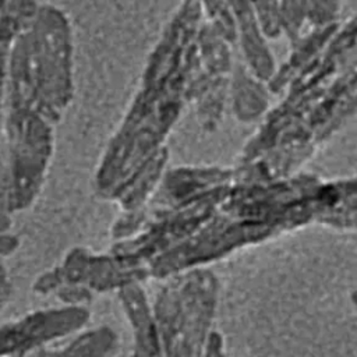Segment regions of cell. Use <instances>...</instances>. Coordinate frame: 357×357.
Here are the masks:
<instances>
[{
	"instance_id": "6da1fadb",
	"label": "cell",
	"mask_w": 357,
	"mask_h": 357,
	"mask_svg": "<svg viewBox=\"0 0 357 357\" xmlns=\"http://www.w3.org/2000/svg\"><path fill=\"white\" fill-rule=\"evenodd\" d=\"M163 280L152 305L163 357H204L215 303L212 275L192 268Z\"/></svg>"
},
{
	"instance_id": "7a4b0ae2",
	"label": "cell",
	"mask_w": 357,
	"mask_h": 357,
	"mask_svg": "<svg viewBox=\"0 0 357 357\" xmlns=\"http://www.w3.org/2000/svg\"><path fill=\"white\" fill-rule=\"evenodd\" d=\"M357 50V14H354L326 47L315 56L289 84L287 93L266 117L255 145L265 148L289 127L300 121L342 74Z\"/></svg>"
},
{
	"instance_id": "3957f363",
	"label": "cell",
	"mask_w": 357,
	"mask_h": 357,
	"mask_svg": "<svg viewBox=\"0 0 357 357\" xmlns=\"http://www.w3.org/2000/svg\"><path fill=\"white\" fill-rule=\"evenodd\" d=\"M222 190L213 188L205 195L174 209L153 211L145 205V223L135 236L114 241L110 254L149 265L198 230L211 216Z\"/></svg>"
},
{
	"instance_id": "277c9868",
	"label": "cell",
	"mask_w": 357,
	"mask_h": 357,
	"mask_svg": "<svg viewBox=\"0 0 357 357\" xmlns=\"http://www.w3.org/2000/svg\"><path fill=\"white\" fill-rule=\"evenodd\" d=\"M151 278L145 264L119 258L113 254L98 255L85 248L75 247L67 252L63 262L40 275L32 284L38 294L56 291L63 286H81L102 293L119 290L134 282Z\"/></svg>"
},
{
	"instance_id": "5b68a950",
	"label": "cell",
	"mask_w": 357,
	"mask_h": 357,
	"mask_svg": "<svg viewBox=\"0 0 357 357\" xmlns=\"http://www.w3.org/2000/svg\"><path fill=\"white\" fill-rule=\"evenodd\" d=\"M89 319L85 305H68L31 312L18 321L0 326V357H20L52 340L66 337Z\"/></svg>"
},
{
	"instance_id": "8992f818",
	"label": "cell",
	"mask_w": 357,
	"mask_h": 357,
	"mask_svg": "<svg viewBox=\"0 0 357 357\" xmlns=\"http://www.w3.org/2000/svg\"><path fill=\"white\" fill-rule=\"evenodd\" d=\"M223 178L219 170L177 167L162 176L159 185L146 206L153 211H167L183 206L206 192Z\"/></svg>"
},
{
	"instance_id": "52a82bcc",
	"label": "cell",
	"mask_w": 357,
	"mask_h": 357,
	"mask_svg": "<svg viewBox=\"0 0 357 357\" xmlns=\"http://www.w3.org/2000/svg\"><path fill=\"white\" fill-rule=\"evenodd\" d=\"M117 297L132 326V357H163L153 311L141 282L121 286L117 290Z\"/></svg>"
},
{
	"instance_id": "ba28073f",
	"label": "cell",
	"mask_w": 357,
	"mask_h": 357,
	"mask_svg": "<svg viewBox=\"0 0 357 357\" xmlns=\"http://www.w3.org/2000/svg\"><path fill=\"white\" fill-rule=\"evenodd\" d=\"M233 6L238 20L247 64L257 79L268 82L276 71V63L268 47L257 13L250 0H233Z\"/></svg>"
},
{
	"instance_id": "9c48e42d",
	"label": "cell",
	"mask_w": 357,
	"mask_h": 357,
	"mask_svg": "<svg viewBox=\"0 0 357 357\" xmlns=\"http://www.w3.org/2000/svg\"><path fill=\"white\" fill-rule=\"evenodd\" d=\"M340 28L339 22H331L324 26L314 28L310 33L300 38V40L291 46V52L286 61L282 63L279 68H276L273 77L266 82V88L269 93L278 95L280 93L291 79L315 57L318 56L329 43V40L335 36L337 29Z\"/></svg>"
},
{
	"instance_id": "30bf717a",
	"label": "cell",
	"mask_w": 357,
	"mask_h": 357,
	"mask_svg": "<svg viewBox=\"0 0 357 357\" xmlns=\"http://www.w3.org/2000/svg\"><path fill=\"white\" fill-rule=\"evenodd\" d=\"M165 163V152H156L117 190L112 201L117 202L123 212H132L144 208L159 185Z\"/></svg>"
},
{
	"instance_id": "8fae6325",
	"label": "cell",
	"mask_w": 357,
	"mask_h": 357,
	"mask_svg": "<svg viewBox=\"0 0 357 357\" xmlns=\"http://www.w3.org/2000/svg\"><path fill=\"white\" fill-rule=\"evenodd\" d=\"M117 347V335L109 326L86 331L57 349H38L26 357H107Z\"/></svg>"
},
{
	"instance_id": "7c38bea8",
	"label": "cell",
	"mask_w": 357,
	"mask_h": 357,
	"mask_svg": "<svg viewBox=\"0 0 357 357\" xmlns=\"http://www.w3.org/2000/svg\"><path fill=\"white\" fill-rule=\"evenodd\" d=\"M261 82L262 81H255L245 74H243L238 79L237 113L243 120L255 119L268 107L269 91Z\"/></svg>"
},
{
	"instance_id": "4fadbf2b",
	"label": "cell",
	"mask_w": 357,
	"mask_h": 357,
	"mask_svg": "<svg viewBox=\"0 0 357 357\" xmlns=\"http://www.w3.org/2000/svg\"><path fill=\"white\" fill-rule=\"evenodd\" d=\"M308 3L310 0H279L283 33H286L290 47L301 38L300 32L308 18Z\"/></svg>"
},
{
	"instance_id": "5bb4252c",
	"label": "cell",
	"mask_w": 357,
	"mask_h": 357,
	"mask_svg": "<svg viewBox=\"0 0 357 357\" xmlns=\"http://www.w3.org/2000/svg\"><path fill=\"white\" fill-rule=\"evenodd\" d=\"M252 4L261 29L266 39H276L283 32L279 0H250Z\"/></svg>"
},
{
	"instance_id": "9a60e30c",
	"label": "cell",
	"mask_w": 357,
	"mask_h": 357,
	"mask_svg": "<svg viewBox=\"0 0 357 357\" xmlns=\"http://www.w3.org/2000/svg\"><path fill=\"white\" fill-rule=\"evenodd\" d=\"M342 0H310L307 21L314 26H324L336 22L339 18Z\"/></svg>"
}]
</instances>
